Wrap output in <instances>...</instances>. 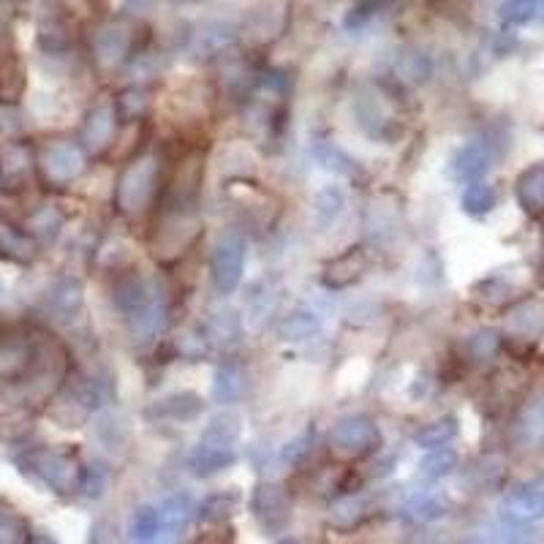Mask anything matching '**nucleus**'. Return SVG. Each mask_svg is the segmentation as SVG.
Masks as SVG:
<instances>
[{
    "label": "nucleus",
    "mask_w": 544,
    "mask_h": 544,
    "mask_svg": "<svg viewBox=\"0 0 544 544\" xmlns=\"http://www.w3.org/2000/svg\"><path fill=\"white\" fill-rule=\"evenodd\" d=\"M161 191V161L153 156H134L117 177L112 204L123 218H136L153 207Z\"/></svg>",
    "instance_id": "1"
},
{
    "label": "nucleus",
    "mask_w": 544,
    "mask_h": 544,
    "mask_svg": "<svg viewBox=\"0 0 544 544\" xmlns=\"http://www.w3.org/2000/svg\"><path fill=\"white\" fill-rule=\"evenodd\" d=\"M237 444H240V428L234 417H215L199 436L194 455L188 466L196 476L210 479L237 463Z\"/></svg>",
    "instance_id": "2"
},
{
    "label": "nucleus",
    "mask_w": 544,
    "mask_h": 544,
    "mask_svg": "<svg viewBox=\"0 0 544 544\" xmlns=\"http://www.w3.org/2000/svg\"><path fill=\"white\" fill-rule=\"evenodd\" d=\"M17 466L41 485H47L58 496L79 493L82 482V466L77 463L74 452H60V449H28L25 455L17 457Z\"/></svg>",
    "instance_id": "3"
},
{
    "label": "nucleus",
    "mask_w": 544,
    "mask_h": 544,
    "mask_svg": "<svg viewBox=\"0 0 544 544\" xmlns=\"http://www.w3.org/2000/svg\"><path fill=\"white\" fill-rule=\"evenodd\" d=\"M109 398V389L104 381L90 376H71L60 389V398L55 400L52 417L58 419L63 428H82L85 419Z\"/></svg>",
    "instance_id": "4"
},
{
    "label": "nucleus",
    "mask_w": 544,
    "mask_h": 544,
    "mask_svg": "<svg viewBox=\"0 0 544 544\" xmlns=\"http://www.w3.org/2000/svg\"><path fill=\"white\" fill-rule=\"evenodd\" d=\"M381 447V430L376 419L357 414L340 419L330 430V455L338 463H360Z\"/></svg>",
    "instance_id": "5"
},
{
    "label": "nucleus",
    "mask_w": 544,
    "mask_h": 544,
    "mask_svg": "<svg viewBox=\"0 0 544 544\" xmlns=\"http://www.w3.org/2000/svg\"><path fill=\"white\" fill-rule=\"evenodd\" d=\"M36 166H39V175L44 183L52 185V188H66L77 177H82L85 166H88V153L77 142L52 139L39 150Z\"/></svg>",
    "instance_id": "6"
},
{
    "label": "nucleus",
    "mask_w": 544,
    "mask_h": 544,
    "mask_svg": "<svg viewBox=\"0 0 544 544\" xmlns=\"http://www.w3.org/2000/svg\"><path fill=\"white\" fill-rule=\"evenodd\" d=\"M139 33H136V22H107L96 30L93 36V60L101 71H115V68L126 66L128 60H134L139 52Z\"/></svg>",
    "instance_id": "7"
},
{
    "label": "nucleus",
    "mask_w": 544,
    "mask_h": 544,
    "mask_svg": "<svg viewBox=\"0 0 544 544\" xmlns=\"http://www.w3.org/2000/svg\"><path fill=\"white\" fill-rule=\"evenodd\" d=\"M245 270V237L240 232H226L210 251V278L218 294L237 292Z\"/></svg>",
    "instance_id": "8"
},
{
    "label": "nucleus",
    "mask_w": 544,
    "mask_h": 544,
    "mask_svg": "<svg viewBox=\"0 0 544 544\" xmlns=\"http://www.w3.org/2000/svg\"><path fill=\"white\" fill-rule=\"evenodd\" d=\"M117 123H120V117H117L115 98L101 96L93 101V107L88 109L85 123H82V131H79V145L85 147L88 156H101L115 145Z\"/></svg>",
    "instance_id": "9"
},
{
    "label": "nucleus",
    "mask_w": 544,
    "mask_h": 544,
    "mask_svg": "<svg viewBox=\"0 0 544 544\" xmlns=\"http://www.w3.org/2000/svg\"><path fill=\"white\" fill-rule=\"evenodd\" d=\"M41 351L36 340L22 332L0 335V381L14 384V381L28 379L33 370L39 368Z\"/></svg>",
    "instance_id": "10"
},
{
    "label": "nucleus",
    "mask_w": 544,
    "mask_h": 544,
    "mask_svg": "<svg viewBox=\"0 0 544 544\" xmlns=\"http://www.w3.org/2000/svg\"><path fill=\"white\" fill-rule=\"evenodd\" d=\"M251 512L264 531L281 534L292 520V501H289L286 487L278 485V482H262V485L253 487Z\"/></svg>",
    "instance_id": "11"
},
{
    "label": "nucleus",
    "mask_w": 544,
    "mask_h": 544,
    "mask_svg": "<svg viewBox=\"0 0 544 544\" xmlns=\"http://www.w3.org/2000/svg\"><path fill=\"white\" fill-rule=\"evenodd\" d=\"M370 264H373V259H370L368 248L365 245H351V248H346V251L324 264L321 286L330 289V292H346L368 275Z\"/></svg>",
    "instance_id": "12"
},
{
    "label": "nucleus",
    "mask_w": 544,
    "mask_h": 544,
    "mask_svg": "<svg viewBox=\"0 0 544 544\" xmlns=\"http://www.w3.org/2000/svg\"><path fill=\"white\" fill-rule=\"evenodd\" d=\"M381 93H360L357 104H354V115H357V126L379 142H395L403 134L400 120L387 109Z\"/></svg>",
    "instance_id": "13"
},
{
    "label": "nucleus",
    "mask_w": 544,
    "mask_h": 544,
    "mask_svg": "<svg viewBox=\"0 0 544 544\" xmlns=\"http://www.w3.org/2000/svg\"><path fill=\"white\" fill-rule=\"evenodd\" d=\"M39 245V240L25 226L11 224L9 218H0V259L28 267V264L36 262Z\"/></svg>",
    "instance_id": "14"
},
{
    "label": "nucleus",
    "mask_w": 544,
    "mask_h": 544,
    "mask_svg": "<svg viewBox=\"0 0 544 544\" xmlns=\"http://www.w3.org/2000/svg\"><path fill=\"white\" fill-rule=\"evenodd\" d=\"M204 400L196 395V392H172L166 398L156 400L153 406L147 408V417H158V419H172V422H191L202 414Z\"/></svg>",
    "instance_id": "15"
},
{
    "label": "nucleus",
    "mask_w": 544,
    "mask_h": 544,
    "mask_svg": "<svg viewBox=\"0 0 544 544\" xmlns=\"http://www.w3.org/2000/svg\"><path fill=\"white\" fill-rule=\"evenodd\" d=\"M79 308H82V283L77 278H60L52 283V289L44 297V311L52 319H71Z\"/></svg>",
    "instance_id": "16"
},
{
    "label": "nucleus",
    "mask_w": 544,
    "mask_h": 544,
    "mask_svg": "<svg viewBox=\"0 0 544 544\" xmlns=\"http://www.w3.org/2000/svg\"><path fill=\"white\" fill-rule=\"evenodd\" d=\"M506 330L515 338L536 340L544 335V305L539 300L517 302L515 308L506 313Z\"/></svg>",
    "instance_id": "17"
},
{
    "label": "nucleus",
    "mask_w": 544,
    "mask_h": 544,
    "mask_svg": "<svg viewBox=\"0 0 544 544\" xmlns=\"http://www.w3.org/2000/svg\"><path fill=\"white\" fill-rule=\"evenodd\" d=\"M196 515V506L194 498L188 496V493H175V496H169L161 501L158 506V520H161V534L169 536V539H175L188 528L191 523V517Z\"/></svg>",
    "instance_id": "18"
},
{
    "label": "nucleus",
    "mask_w": 544,
    "mask_h": 544,
    "mask_svg": "<svg viewBox=\"0 0 544 544\" xmlns=\"http://www.w3.org/2000/svg\"><path fill=\"white\" fill-rule=\"evenodd\" d=\"M117 117L123 126H134V123H145L150 109H153V90L145 85H131L123 88L115 96Z\"/></svg>",
    "instance_id": "19"
},
{
    "label": "nucleus",
    "mask_w": 544,
    "mask_h": 544,
    "mask_svg": "<svg viewBox=\"0 0 544 544\" xmlns=\"http://www.w3.org/2000/svg\"><path fill=\"white\" fill-rule=\"evenodd\" d=\"M313 158H316L324 169H330V172L346 177V180H354V183L365 180V169L357 164V158H351L349 153H346L343 147L335 145V142H316V145H313Z\"/></svg>",
    "instance_id": "20"
},
{
    "label": "nucleus",
    "mask_w": 544,
    "mask_h": 544,
    "mask_svg": "<svg viewBox=\"0 0 544 544\" xmlns=\"http://www.w3.org/2000/svg\"><path fill=\"white\" fill-rule=\"evenodd\" d=\"M449 169H452V177L460 183H476L490 169V156L482 145H466L457 150Z\"/></svg>",
    "instance_id": "21"
},
{
    "label": "nucleus",
    "mask_w": 544,
    "mask_h": 544,
    "mask_svg": "<svg viewBox=\"0 0 544 544\" xmlns=\"http://www.w3.org/2000/svg\"><path fill=\"white\" fill-rule=\"evenodd\" d=\"M504 512L515 520H539L544 517V482L515 490L504 501Z\"/></svg>",
    "instance_id": "22"
},
{
    "label": "nucleus",
    "mask_w": 544,
    "mask_h": 544,
    "mask_svg": "<svg viewBox=\"0 0 544 544\" xmlns=\"http://www.w3.org/2000/svg\"><path fill=\"white\" fill-rule=\"evenodd\" d=\"M515 441L523 449H534L544 441V395L525 406L515 425Z\"/></svg>",
    "instance_id": "23"
},
{
    "label": "nucleus",
    "mask_w": 544,
    "mask_h": 544,
    "mask_svg": "<svg viewBox=\"0 0 544 544\" xmlns=\"http://www.w3.org/2000/svg\"><path fill=\"white\" fill-rule=\"evenodd\" d=\"M319 332L321 319L311 311V308H305V305L294 308L289 316H283L281 327H278V335H281V340H286V343H302V340L316 338Z\"/></svg>",
    "instance_id": "24"
},
{
    "label": "nucleus",
    "mask_w": 544,
    "mask_h": 544,
    "mask_svg": "<svg viewBox=\"0 0 544 544\" xmlns=\"http://www.w3.org/2000/svg\"><path fill=\"white\" fill-rule=\"evenodd\" d=\"M243 365L237 360H226L218 365L213 381V398L221 403V406H229L234 400H240L243 395Z\"/></svg>",
    "instance_id": "25"
},
{
    "label": "nucleus",
    "mask_w": 544,
    "mask_h": 544,
    "mask_svg": "<svg viewBox=\"0 0 544 544\" xmlns=\"http://www.w3.org/2000/svg\"><path fill=\"white\" fill-rule=\"evenodd\" d=\"M365 517H368V504L362 501L360 496H340L335 504L330 506V525L335 531H343V534H349L354 528H360L365 523Z\"/></svg>",
    "instance_id": "26"
},
{
    "label": "nucleus",
    "mask_w": 544,
    "mask_h": 544,
    "mask_svg": "<svg viewBox=\"0 0 544 544\" xmlns=\"http://www.w3.org/2000/svg\"><path fill=\"white\" fill-rule=\"evenodd\" d=\"M517 202L525 213H542L544 210V164L525 169L517 180Z\"/></svg>",
    "instance_id": "27"
},
{
    "label": "nucleus",
    "mask_w": 544,
    "mask_h": 544,
    "mask_svg": "<svg viewBox=\"0 0 544 544\" xmlns=\"http://www.w3.org/2000/svg\"><path fill=\"white\" fill-rule=\"evenodd\" d=\"M63 224H66V215H63V210H60L58 204H41L39 210L28 218L25 229H28L39 243H52V240L60 234V229H63Z\"/></svg>",
    "instance_id": "28"
},
{
    "label": "nucleus",
    "mask_w": 544,
    "mask_h": 544,
    "mask_svg": "<svg viewBox=\"0 0 544 544\" xmlns=\"http://www.w3.org/2000/svg\"><path fill=\"white\" fill-rule=\"evenodd\" d=\"M240 506V493H215L202 501L196 509V517L202 525H224L232 520V515Z\"/></svg>",
    "instance_id": "29"
},
{
    "label": "nucleus",
    "mask_w": 544,
    "mask_h": 544,
    "mask_svg": "<svg viewBox=\"0 0 544 544\" xmlns=\"http://www.w3.org/2000/svg\"><path fill=\"white\" fill-rule=\"evenodd\" d=\"M25 90V66L14 55H0V104H17Z\"/></svg>",
    "instance_id": "30"
},
{
    "label": "nucleus",
    "mask_w": 544,
    "mask_h": 544,
    "mask_svg": "<svg viewBox=\"0 0 544 544\" xmlns=\"http://www.w3.org/2000/svg\"><path fill=\"white\" fill-rule=\"evenodd\" d=\"M343 207H346V194L340 185H324L319 194H316V202H313V215H316V224L321 229H330L332 224H338V218L343 215Z\"/></svg>",
    "instance_id": "31"
},
{
    "label": "nucleus",
    "mask_w": 544,
    "mask_h": 544,
    "mask_svg": "<svg viewBox=\"0 0 544 544\" xmlns=\"http://www.w3.org/2000/svg\"><path fill=\"white\" fill-rule=\"evenodd\" d=\"M395 71L403 82H411V85H425L430 77H433V60L425 52L419 49H406L400 52L398 60H395Z\"/></svg>",
    "instance_id": "32"
},
{
    "label": "nucleus",
    "mask_w": 544,
    "mask_h": 544,
    "mask_svg": "<svg viewBox=\"0 0 544 544\" xmlns=\"http://www.w3.org/2000/svg\"><path fill=\"white\" fill-rule=\"evenodd\" d=\"M498 202V194L493 185L487 183H468V188L460 196V207H463V213L471 215V218H485V215L493 213V207Z\"/></svg>",
    "instance_id": "33"
},
{
    "label": "nucleus",
    "mask_w": 544,
    "mask_h": 544,
    "mask_svg": "<svg viewBox=\"0 0 544 544\" xmlns=\"http://www.w3.org/2000/svg\"><path fill=\"white\" fill-rule=\"evenodd\" d=\"M177 357H183L188 362H202L210 357L213 351V338L210 332L202 330V327H188L185 332H180V338L175 343Z\"/></svg>",
    "instance_id": "34"
},
{
    "label": "nucleus",
    "mask_w": 544,
    "mask_h": 544,
    "mask_svg": "<svg viewBox=\"0 0 544 544\" xmlns=\"http://www.w3.org/2000/svg\"><path fill=\"white\" fill-rule=\"evenodd\" d=\"M158 536H161L158 506H136L134 515L128 520V539H134V542H153Z\"/></svg>",
    "instance_id": "35"
},
{
    "label": "nucleus",
    "mask_w": 544,
    "mask_h": 544,
    "mask_svg": "<svg viewBox=\"0 0 544 544\" xmlns=\"http://www.w3.org/2000/svg\"><path fill=\"white\" fill-rule=\"evenodd\" d=\"M457 436V419L455 417H444L438 422H430L422 430H417L414 436V444L419 449H438V447H449V441H455Z\"/></svg>",
    "instance_id": "36"
},
{
    "label": "nucleus",
    "mask_w": 544,
    "mask_h": 544,
    "mask_svg": "<svg viewBox=\"0 0 544 544\" xmlns=\"http://www.w3.org/2000/svg\"><path fill=\"white\" fill-rule=\"evenodd\" d=\"M449 515V501L444 496H422L414 498L406 506V517L411 523H433Z\"/></svg>",
    "instance_id": "37"
},
{
    "label": "nucleus",
    "mask_w": 544,
    "mask_h": 544,
    "mask_svg": "<svg viewBox=\"0 0 544 544\" xmlns=\"http://www.w3.org/2000/svg\"><path fill=\"white\" fill-rule=\"evenodd\" d=\"M457 468V452L449 447L428 449V457L419 463V474L425 479H444Z\"/></svg>",
    "instance_id": "38"
},
{
    "label": "nucleus",
    "mask_w": 544,
    "mask_h": 544,
    "mask_svg": "<svg viewBox=\"0 0 544 544\" xmlns=\"http://www.w3.org/2000/svg\"><path fill=\"white\" fill-rule=\"evenodd\" d=\"M107 487H109V474L104 471V468L101 466L82 468V482H79V493H82V496L98 501V498H104Z\"/></svg>",
    "instance_id": "39"
},
{
    "label": "nucleus",
    "mask_w": 544,
    "mask_h": 544,
    "mask_svg": "<svg viewBox=\"0 0 544 544\" xmlns=\"http://www.w3.org/2000/svg\"><path fill=\"white\" fill-rule=\"evenodd\" d=\"M466 351H468V357L476 362L490 360V357L498 351V335L493 330L474 332V335L466 340Z\"/></svg>",
    "instance_id": "40"
},
{
    "label": "nucleus",
    "mask_w": 544,
    "mask_h": 544,
    "mask_svg": "<svg viewBox=\"0 0 544 544\" xmlns=\"http://www.w3.org/2000/svg\"><path fill=\"white\" fill-rule=\"evenodd\" d=\"M536 14H539L536 0H506L501 6V17L509 25H528L531 20H536Z\"/></svg>",
    "instance_id": "41"
},
{
    "label": "nucleus",
    "mask_w": 544,
    "mask_h": 544,
    "mask_svg": "<svg viewBox=\"0 0 544 544\" xmlns=\"http://www.w3.org/2000/svg\"><path fill=\"white\" fill-rule=\"evenodd\" d=\"M25 539H28V525L9 509H0V542H25Z\"/></svg>",
    "instance_id": "42"
},
{
    "label": "nucleus",
    "mask_w": 544,
    "mask_h": 544,
    "mask_svg": "<svg viewBox=\"0 0 544 544\" xmlns=\"http://www.w3.org/2000/svg\"><path fill=\"white\" fill-rule=\"evenodd\" d=\"M210 335L221 340H234L240 335V321L232 311H213V319H210Z\"/></svg>",
    "instance_id": "43"
},
{
    "label": "nucleus",
    "mask_w": 544,
    "mask_h": 544,
    "mask_svg": "<svg viewBox=\"0 0 544 544\" xmlns=\"http://www.w3.org/2000/svg\"><path fill=\"white\" fill-rule=\"evenodd\" d=\"M313 447V433H302V436H297L292 441V444H286V449H283V463L286 466H297V463H302L305 457H308V452H311Z\"/></svg>",
    "instance_id": "44"
},
{
    "label": "nucleus",
    "mask_w": 544,
    "mask_h": 544,
    "mask_svg": "<svg viewBox=\"0 0 544 544\" xmlns=\"http://www.w3.org/2000/svg\"><path fill=\"white\" fill-rule=\"evenodd\" d=\"M539 281H542V286H544V267H542V272H539Z\"/></svg>",
    "instance_id": "45"
}]
</instances>
